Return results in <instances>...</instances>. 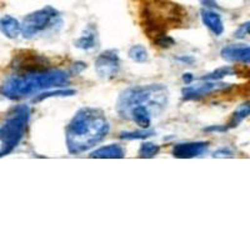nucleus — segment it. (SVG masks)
Wrapping results in <instances>:
<instances>
[{
    "instance_id": "1a4fd4ad",
    "label": "nucleus",
    "mask_w": 250,
    "mask_h": 250,
    "mask_svg": "<svg viewBox=\"0 0 250 250\" xmlns=\"http://www.w3.org/2000/svg\"><path fill=\"white\" fill-rule=\"evenodd\" d=\"M209 148V143L208 142H187V143H179L173 146V154L174 158L178 159H191V158H196L205 153Z\"/></svg>"
},
{
    "instance_id": "39448f33",
    "label": "nucleus",
    "mask_w": 250,
    "mask_h": 250,
    "mask_svg": "<svg viewBox=\"0 0 250 250\" xmlns=\"http://www.w3.org/2000/svg\"><path fill=\"white\" fill-rule=\"evenodd\" d=\"M30 108L25 104L14 106L0 125V158L8 155L25 137Z\"/></svg>"
},
{
    "instance_id": "2eb2a0df",
    "label": "nucleus",
    "mask_w": 250,
    "mask_h": 250,
    "mask_svg": "<svg viewBox=\"0 0 250 250\" xmlns=\"http://www.w3.org/2000/svg\"><path fill=\"white\" fill-rule=\"evenodd\" d=\"M248 117H250V100L249 102L243 103V104H240V105L236 108V110L233 113L229 123L227 124V128H236V126H238L243 120L247 119Z\"/></svg>"
},
{
    "instance_id": "6e6552de",
    "label": "nucleus",
    "mask_w": 250,
    "mask_h": 250,
    "mask_svg": "<svg viewBox=\"0 0 250 250\" xmlns=\"http://www.w3.org/2000/svg\"><path fill=\"white\" fill-rule=\"evenodd\" d=\"M229 88H230V84L223 82H211V80H205V83H200V84H195V85L189 84L182 90L183 100H187V102L199 100L209 95V94L227 90Z\"/></svg>"
},
{
    "instance_id": "ddd939ff",
    "label": "nucleus",
    "mask_w": 250,
    "mask_h": 250,
    "mask_svg": "<svg viewBox=\"0 0 250 250\" xmlns=\"http://www.w3.org/2000/svg\"><path fill=\"white\" fill-rule=\"evenodd\" d=\"M0 33L9 39H17L21 33V24L10 15L0 18Z\"/></svg>"
},
{
    "instance_id": "6ab92c4d",
    "label": "nucleus",
    "mask_w": 250,
    "mask_h": 250,
    "mask_svg": "<svg viewBox=\"0 0 250 250\" xmlns=\"http://www.w3.org/2000/svg\"><path fill=\"white\" fill-rule=\"evenodd\" d=\"M128 55L131 60H134V62H146L149 58L148 50L145 49V46L139 45V44H138V45L131 46Z\"/></svg>"
},
{
    "instance_id": "dca6fc26",
    "label": "nucleus",
    "mask_w": 250,
    "mask_h": 250,
    "mask_svg": "<svg viewBox=\"0 0 250 250\" xmlns=\"http://www.w3.org/2000/svg\"><path fill=\"white\" fill-rule=\"evenodd\" d=\"M235 74V69L231 66H222V68L215 69L214 71L209 73V74L202 77V80H211V82H220L223 78L230 77V75Z\"/></svg>"
},
{
    "instance_id": "f3484780",
    "label": "nucleus",
    "mask_w": 250,
    "mask_h": 250,
    "mask_svg": "<svg viewBox=\"0 0 250 250\" xmlns=\"http://www.w3.org/2000/svg\"><path fill=\"white\" fill-rule=\"evenodd\" d=\"M154 131L148 130V129H140L137 131H123L120 133V139L123 140H139L146 139L149 137H153Z\"/></svg>"
},
{
    "instance_id": "4468645a",
    "label": "nucleus",
    "mask_w": 250,
    "mask_h": 250,
    "mask_svg": "<svg viewBox=\"0 0 250 250\" xmlns=\"http://www.w3.org/2000/svg\"><path fill=\"white\" fill-rule=\"evenodd\" d=\"M98 44V37L97 31L94 30L91 26H89L88 29H85V31L74 42V45L77 48L82 49V50H91L97 46Z\"/></svg>"
},
{
    "instance_id": "f03ea898",
    "label": "nucleus",
    "mask_w": 250,
    "mask_h": 250,
    "mask_svg": "<svg viewBox=\"0 0 250 250\" xmlns=\"http://www.w3.org/2000/svg\"><path fill=\"white\" fill-rule=\"evenodd\" d=\"M70 83L68 71L60 69H42V70L18 73L8 78L0 86V95L12 100L23 99L42 90L62 88Z\"/></svg>"
},
{
    "instance_id": "a878e982",
    "label": "nucleus",
    "mask_w": 250,
    "mask_h": 250,
    "mask_svg": "<svg viewBox=\"0 0 250 250\" xmlns=\"http://www.w3.org/2000/svg\"><path fill=\"white\" fill-rule=\"evenodd\" d=\"M194 80V77L193 74H190V73H185L184 75H183V82L187 84V85H189V84H191V82Z\"/></svg>"
},
{
    "instance_id": "20e7f679",
    "label": "nucleus",
    "mask_w": 250,
    "mask_h": 250,
    "mask_svg": "<svg viewBox=\"0 0 250 250\" xmlns=\"http://www.w3.org/2000/svg\"><path fill=\"white\" fill-rule=\"evenodd\" d=\"M143 19L144 29L149 37L155 39L159 35L165 34L167 26L175 25L182 21L185 13L178 6L168 0H146L143 5Z\"/></svg>"
},
{
    "instance_id": "5701e85b",
    "label": "nucleus",
    "mask_w": 250,
    "mask_h": 250,
    "mask_svg": "<svg viewBox=\"0 0 250 250\" xmlns=\"http://www.w3.org/2000/svg\"><path fill=\"white\" fill-rule=\"evenodd\" d=\"M234 153L229 148H220L216 151H214L213 158H233Z\"/></svg>"
},
{
    "instance_id": "b1692460",
    "label": "nucleus",
    "mask_w": 250,
    "mask_h": 250,
    "mask_svg": "<svg viewBox=\"0 0 250 250\" xmlns=\"http://www.w3.org/2000/svg\"><path fill=\"white\" fill-rule=\"evenodd\" d=\"M200 3H202L205 8H219L218 3H216L215 0H200Z\"/></svg>"
},
{
    "instance_id": "9d476101",
    "label": "nucleus",
    "mask_w": 250,
    "mask_h": 250,
    "mask_svg": "<svg viewBox=\"0 0 250 250\" xmlns=\"http://www.w3.org/2000/svg\"><path fill=\"white\" fill-rule=\"evenodd\" d=\"M220 55L229 62H248L250 64V46L248 45H228L222 49Z\"/></svg>"
},
{
    "instance_id": "393cba45",
    "label": "nucleus",
    "mask_w": 250,
    "mask_h": 250,
    "mask_svg": "<svg viewBox=\"0 0 250 250\" xmlns=\"http://www.w3.org/2000/svg\"><path fill=\"white\" fill-rule=\"evenodd\" d=\"M78 65H79V62L74 64V66H73V69H71V71H70L71 74H78V73H80L83 69L86 68V64H84V62H82V64H80V66H78Z\"/></svg>"
},
{
    "instance_id": "423d86ee",
    "label": "nucleus",
    "mask_w": 250,
    "mask_h": 250,
    "mask_svg": "<svg viewBox=\"0 0 250 250\" xmlns=\"http://www.w3.org/2000/svg\"><path fill=\"white\" fill-rule=\"evenodd\" d=\"M59 20V12L53 6H45L24 18L21 23V34L26 39L34 38L40 33L53 28Z\"/></svg>"
},
{
    "instance_id": "7ed1b4c3",
    "label": "nucleus",
    "mask_w": 250,
    "mask_h": 250,
    "mask_svg": "<svg viewBox=\"0 0 250 250\" xmlns=\"http://www.w3.org/2000/svg\"><path fill=\"white\" fill-rule=\"evenodd\" d=\"M168 98V88L163 84L131 86L123 91L118 98L117 111L123 119H125L134 106L146 105L154 111L156 117L167 106Z\"/></svg>"
},
{
    "instance_id": "0eeeda50",
    "label": "nucleus",
    "mask_w": 250,
    "mask_h": 250,
    "mask_svg": "<svg viewBox=\"0 0 250 250\" xmlns=\"http://www.w3.org/2000/svg\"><path fill=\"white\" fill-rule=\"evenodd\" d=\"M120 58L115 49L103 51L95 60V71L102 79H113L119 74Z\"/></svg>"
},
{
    "instance_id": "a211bd4d",
    "label": "nucleus",
    "mask_w": 250,
    "mask_h": 250,
    "mask_svg": "<svg viewBox=\"0 0 250 250\" xmlns=\"http://www.w3.org/2000/svg\"><path fill=\"white\" fill-rule=\"evenodd\" d=\"M160 146L158 144H154L150 142L143 143L142 146L139 149V156L140 158H145V159H150L159 154Z\"/></svg>"
},
{
    "instance_id": "f257e3e1",
    "label": "nucleus",
    "mask_w": 250,
    "mask_h": 250,
    "mask_svg": "<svg viewBox=\"0 0 250 250\" xmlns=\"http://www.w3.org/2000/svg\"><path fill=\"white\" fill-rule=\"evenodd\" d=\"M109 130L104 111L89 106L79 109L66 126V148L70 154L84 153L104 140Z\"/></svg>"
},
{
    "instance_id": "4be33fe9",
    "label": "nucleus",
    "mask_w": 250,
    "mask_h": 250,
    "mask_svg": "<svg viewBox=\"0 0 250 250\" xmlns=\"http://www.w3.org/2000/svg\"><path fill=\"white\" fill-rule=\"evenodd\" d=\"M248 35H250V20L247 23H243L234 33V37L238 38V39H244Z\"/></svg>"
},
{
    "instance_id": "412c9836",
    "label": "nucleus",
    "mask_w": 250,
    "mask_h": 250,
    "mask_svg": "<svg viewBox=\"0 0 250 250\" xmlns=\"http://www.w3.org/2000/svg\"><path fill=\"white\" fill-rule=\"evenodd\" d=\"M154 43L156 44L158 46H160V48H170V46H173L174 44H175V42H174L173 38H170L169 35H159V37H156L155 39H154Z\"/></svg>"
},
{
    "instance_id": "aec40b11",
    "label": "nucleus",
    "mask_w": 250,
    "mask_h": 250,
    "mask_svg": "<svg viewBox=\"0 0 250 250\" xmlns=\"http://www.w3.org/2000/svg\"><path fill=\"white\" fill-rule=\"evenodd\" d=\"M77 91L73 90V89H62V90H55V91H45L44 94H40L37 99H34V102H40V100H44L46 98L51 97H73L75 95Z\"/></svg>"
},
{
    "instance_id": "f8f14e48",
    "label": "nucleus",
    "mask_w": 250,
    "mask_h": 250,
    "mask_svg": "<svg viewBox=\"0 0 250 250\" xmlns=\"http://www.w3.org/2000/svg\"><path fill=\"white\" fill-rule=\"evenodd\" d=\"M89 156L98 159H122L125 156V150L119 144H110L94 150Z\"/></svg>"
},
{
    "instance_id": "9b49d317",
    "label": "nucleus",
    "mask_w": 250,
    "mask_h": 250,
    "mask_svg": "<svg viewBox=\"0 0 250 250\" xmlns=\"http://www.w3.org/2000/svg\"><path fill=\"white\" fill-rule=\"evenodd\" d=\"M200 17H202V21L209 30L213 33L216 37L224 33V24H223L222 17L218 13L209 10V9H203L200 12Z\"/></svg>"
}]
</instances>
